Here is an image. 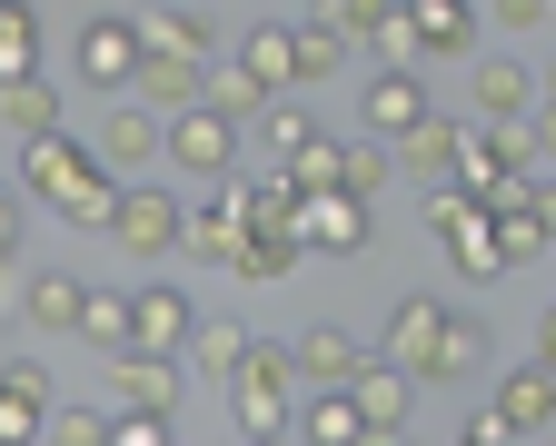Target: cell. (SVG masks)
I'll list each match as a JSON object with an SVG mask.
<instances>
[{"mask_svg":"<svg viewBox=\"0 0 556 446\" xmlns=\"http://www.w3.org/2000/svg\"><path fill=\"white\" fill-rule=\"evenodd\" d=\"M139 60H150V21H129V11H90L80 30H70L80 90H139Z\"/></svg>","mask_w":556,"mask_h":446,"instance_id":"cell-4","label":"cell"},{"mask_svg":"<svg viewBox=\"0 0 556 446\" xmlns=\"http://www.w3.org/2000/svg\"><path fill=\"white\" fill-rule=\"evenodd\" d=\"M358 110H368V129H378V139H407L438 100H428V80H417L407 60H378V69H368V90H358Z\"/></svg>","mask_w":556,"mask_h":446,"instance_id":"cell-13","label":"cell"},{"mask_svg":"<svg viewBox=\"0 0 556 446\" xmlns=\"http://www.w3.org/2000/svg\"><path fill=\"white\" fill-rule=\"evenodd\" d=\"M30 69H40V11L0 0V80H30Z\"/></svg>","mask_w":556,"mask_h":446,"instance_id":"cell-33","label":"cell"},{"mask_svg":"<svg viewBox=\"0 0 556 446\" xmlns=\"http://www.w3.org/2000/svg\"><path fill=\"white\" fill-rule=\"evenodd\" d=\"M110 239H119L139 268H160V258L189 249V208H179L169 189H150V179H129V189H119V218H110Z\"/></svg>","mask_w":556,"mask_h":446,"instance_id":"cell-6","label":"cell"},{"mask_svg":"<svg viewBox=\"0 0 556 446\" xmlns=\"http://www.w3.org/2000/svg\"><path fill=\"white\" fill-rule=\"evenodd\" d=\"M208 69H219V60L150 50V60H139V100H150V110H189V100H208Z\"/></svg>","mask_w":556,"mask_h":446,"instance_id":"cell-21","label":"cell"},{"mask_svg":"<svg viewBox=\"0 0 556 446\" xmlns=\"http://www.w3.org/2000/svg\"><path fill=\"white\" fill-rule=\"evenodd\" d=\"M299 436H308V446H358V436H368V417H358V397H348V387H308Z\"/></svg>","mask_w":556,"mask_h":446,"instance_id":"cell-26","label":"cell"},{"mask_svg":"<svg viewBox=\"0 0 556 446\" xmlns=\"http://www.w3.org/2000/svg\"><path fill=\"white\" fill-rule=\"evenodd\" d=\"M546 0H486V30H536Z\"/></svg>","mask_w":556,"mask_h":446,"instance_id":"cell-40","label":"cell"},{"mask_svg":"<svg viewBox=\"0 0 556 446\" xmlns=\"http://www.w3.org/2000/svg\"><path fill=\"white\" fill-rule=\"evenodd\" d=\"M258 139H268V160H278V169H289V160H299V149L318 139V110H299L289 90H278V100L258 110Z\"/></svg>","mask_w":556,"mask_h":446,"instance_id":"cell-34","label":"cell"},{"mask_svg":"<svg viewBox=\"0 0 556 446\" xmlns=\"http://www.w3.org/2000/svg\"><path fill=\"white\" fill-rule=\"evenodd\" d=\"M0 119H11V139H50L60 129V90L40 80V69L30 80H0Z\"/></svg>","mask_w":556,"mask_h":446,"instance_id":"cell-28","label":"cell"},{"mask_svg":"<svg viewBox=\"0 0 556 446\" xmlns=\"http://www.w3.org/2000/svg\"><path fill=\"white\" fill-rule=\"evenodd\" d=\"M497 239H507V268H527L536 249H556V239L536 229V208H507V218H497Z\"/></svg>","mask_w":556,"mask_h":446,"instance_id":"cell-39","label":"cell"},{"mask_svg":"<svg viewBox=\"0 0 556 446\" xmlns=\"http://www.w3.org/2000/svg\"><path fill=\"white\" fill-rule=\"evenodd\" d=\"M80 347H100V357H129V347H139V288H90Z\"/></svg>","mask_w":556,"mask_h":446,"instance_id":"cell-24","label":"cell"},{"mask_svg":"<svg viewBox=\"0 0 556 446\" xmlns=\"http://www.w3.org/2000/svg\"><path fill=\"white\" fill-rule=\"evenodd\" d=\"M239 60L258 69L268 90H299V30H289V21H249V30H239Z\"/></svg>","mask_w":556,"mask_h":446,"instance_id":"cell-25","label":"cell"},{"mask_svg":"<svg viewBox=\"0 0 556 446\" xmlns=\"http://www.w3.org/2000/svg\"><path fill=\"white\" fill-rule=\"evenodd\" d=\"M299 229H308V249H318V258H358V249H368V199L348 189V179H338V189H308Z\"/></svg>","mask_w":556,"mask_h":446,"instance_id":"cell-15","label":"cell"},{"mask_svg":"<svg viewBox=\"0 0 556 446\" xmlns=\"http://www.w3.org/2000/svg\"><path fill=\"white\" fill-rule=\"evenodd\" d=\"M199 328H208V318H199V297H189L179 278H139V347H169V357H179Z\"/></svg>","mask_w":556,"mask_h":446,"instance_id":"cell-18","label":"cell"},{"mask_svg":"<svg viewBox=\"0 0 556 446\" xmlns=\"http://www.w3.org/2000/svg\"><path fill=\"white\" fill-rule=\"evenodd\" d=\"M438 328H447V297H428V288H407L397 308H388V337H378V347H388V357H417V347H428Z\"/></svg>","mask_w":556,"mask_h":446,"instance_id":"cell-30","label":"cell"},{"mask_svg":"<svg viewBox=\"0 0 556 446\" xmlns=\"http://www.w3.org/2000/svg\"><path fill=\"white\" fill-rule=\"evenodd\" d=\"M348 397H358L368 436L388 446V436L407 426V397H417V367H407V357H388V347H368V367H358V378H348Z\"/></svg>","mask_w":556,"mask_h":446,"instance_id":"cell-9","label":"cell"},{"mask_svg":"<svg viewBox=\"0 0 556 446\" xmlns=\"http://www.w3.org/2000/svg\"><path fill=\"white\" fill-rule=\"evenodd\" d=\"M100 160L119 169V179H150V160H169V119L139 100V110H110L100 119Z\"/></svg>","mask_w":556,"mask_h":446,"instance_id":"cell-17","label":"cell"},{"mask_svg":"<svg viewBox=\"0 0 556 446\" xmlns=\"http://www.w3.org/2000/svg\"><path fill=\"white\" fill-rule=\"evenodd\" d=\"M299 258H318V249H308V229H249V258H239V278H249V288H278Z\"/></svg>","mask_w":556,"mask_h":446,"instance_id":"cell-29","label":"cell"},{"mask_svg":"<svg viewBox=\"0 0 556 446\" xmlns=\"http://www.w3.org/2000/svg\"><path fill=\"white\" fill-rule=\"evenodd\" d=\"M428 229H438V249H447V268H457L467 288H497V278H507L497 208H486L467 179H438V189H428Z\"/></svg>","mask_w":556,"mask_h":446,"instance_id":"cell-2","label":"cell"},{"mask_svg":"<svg viewBox=\"0 0 556 446\" xmlns=\"http://www.w3.org/2000/svg\"><path fill=\"white\" fill-rule=\"evenodd\" d=\"M497 417H507L517 436H546V426H556V367H546V357H527V367H507V378H497Z\"/></svg>","mask_w":556,"mask_h":446,"instance_id":"cell-19","label":"cell"},{"mask_svg":"<svg viewBox=\"0 0 556 446\" xmlns=\"http://www.w3.org/2000/svg\"><path fill=\"white\" fill-rule=\"evenodd\" d=\"M40 208H60L70 229H100L110 239V218H119V169L100 160V139H70V129H50V139H21V169H11Z\"/></svg>","mask_w":556,"mask_h":446,"instance_id":"cell-1","label":"cell"},{"mask_svg":"<svg viewBox=\"0 0 556 446\" xmlns=\"http://www.w3.org/2000/svg\"><path fill=\"white\" fill-rule=\"evenodd\" d=\"M239 110H219V100H189V110H169V169L179 179H229L239 169Z\"/></svg>","mask_w":556,"mask_h":446,"instance_id":"cell-5","label":"cell"},{"mask_svg":"<svg viewBox=\"0 0 556 446\" xmlns=\"http://www.w3.org/2000/svg\"><path fill=\"white\" fill-rule=\"evenodd\" d=\"M21 318H30V337H80L90 278H80V268H30V278H21Z\"/></svg>","mask_w":556,"mask_h":446,"instance_id":"cell-10","label":"cell"},{"mask_svg":"<svg viewBox=\"0 0 556 446\" xmlns=\"http://www.w3.org/2000/svg\"><path fill=\"white\" fill-rule=\"evenodd\" d=\"M289 179H299V189H338V179H348V149H338V139L318 129V139L299 149V160H289Z\"/></svg>","mask_w":556,"mask_h":446,"instance_id":"cell-36","label":"cell"},{"mask_svg":"<svg viewBox=\"0 0 556 446\" xmlns=\"http://www.w3.org/2000/svg\"><path fill=\"white\" fill-rule=\"evenodd\" d=\"M208 100H219V110H239V119H258V110H268L278 90L258 80V69H249V60H219V69H208Z\"/></svg>","mask_w":556,"mask_h":446,"instance_id":"cell-35","label":"cell"},{"mask_svg":"<svg viewBox=\"0 0 556 446\" xmlns=\"http://www.w3.org/2000/svg\"><path fill=\"white\" fill-rule=\"evenodd\" d=\"M299 347H249V367L219 387L229 397V426L239 436H299Z\"/></svg>","mask_w":556,"mask_h":446,"instance_id":"cell-3","label":"cell"},{"mask_svg":"<svg viewBox=\"0 0 556 446\" xmlns=\"http://www.w3.org/2000/svg\"><path fill=\"white\" fill-rule=\"evenodd\" d=\"M536 160H556V100L536 110Z\"/></svg>","mask_w":556,"mask_h":446,"instance_id":"cell-43","label":"cell"},{"mask_svg":"<svg viewBox=\"0 0 556 446\" xmlns=\"http://www.w3.org/2000/svg\"><path fill=\"white\" fill-rule=\"evenodd\" d=\"M289 347H299V378H308V387H348V378L368 367V347L348 337V328H328V318H318V328H299Z\"/></svg>","mask_w":556,"mask_h":446,"instance_id":"cell-23","label":"cell"},{"mask_svg":"<svg viewBox=\"0 0 556 446\" xmlns=\"http://www.w3.org/2000/svg\"><path fill=\"white\" fill-rule=\"evenodd\" d=\"M486 347H497V337H486V318H457V308H447V328L417 347L407 367H417V387H467L477 367H486Z\"/></svg>","mask_w":556,"mask_h":446,"instance_id":"cell-12","label":"cell"},{"mask_svg":"<svg viewBox=\"0 0 556 446\" xmlns=\"http://www.w3.org/2000/svg\"><path fill=\"white\" fill-rule=\"evenodd\" d=\"M527 208H536V229H546V239H556V179H546V169H536V179H527Z\"/></svg>","mask_w":556,"mask_h":446,"instance_id":"cell-42","label":"cell"},{"mask_svg":"<svg viewBox=\"0 0 556 446\" xmlns=\"http://www.w3.org/2000/svg\"><path fill=\"white\" fill-rule=\"evenodd\" d=\"M546 100H556V50H546Z\"/></svg>","mask_w":556,"mask_h":446,"instance_id":"cell-45","label":"cell"},{"mask_svg":"<svg viewBox=\"0 0 556 446\" xmlns=\"http://www.w3.org/2000/svg\"><path fill=\"white\" fill-rule=\"evenodd\" d=\"M467 100H477L467 119H527L536 110V69L527 60H477L467 69Z\"/></svg>","mask_w":556,"mask_h":446,"instance_id":"cell-20","label":"cell"},{"mask_svg":"<svg viewBox=\"0 0 556 446\" xmlns=\"http://www.w3.org/2000/svg\"><path fill=\"white\" fill-rule=\"evenodd\" d=\"M50 446H119V417H100V407H60V417H50Z\"/></svg>","mask_w":556,"mask_h":446,"instance_id":"cell-37","label":"cell"},{"mask_svg":"<svg viewBox=\"0 0 556 446\" xmlns=\"http://www.w3.org/2000/svg\"><path fill=\"white\" fill-rule=\"evenodd\" d=\"M348 50H358V40H348V21H338V11H328V21H308V30H299V90L338 80V69H348Z\"/></svg>","mask_w":556,"mask_h":446,"instance_id":"cell-32","label":"cell"},{"mask_svg":"<svg viewBox=\"0 0 556 446\" xmlns=\"http://www.w3.org/2000/svg\"><path fill=\"white\" fill-rule=\"evenodd\" d=\"M249 347H258V337H249L239 318H208V328L189 337V367H199V378H208V387H229V378H239V367H249Z\"/></svg>","mask_w":556,"mask_h":446,"instance_id":"cell-27","label":"cell"},{"mask_svg":"<svg viewBox=\"0 0 556 446\" xmlns=\"http://www.w3.org/2000/svg\"><path fill=\"white\" fill-rule=\"evenodd\" d=\"M50 357L40 347H11V367H0V436H50Z\"/></svg>","mask_w":556,"mask_h":446,"instance_id":"cell-11","label":"cell"},{"mask_svg":"<svg viewBox=\"0 0 556 446\" xmlns=\"http://www.w3.org/2000/svg\"><path fill=\"white\" fill-rule=\"evenodd\" d=\"M388 149H397V139H378V129L348 149V189H358V199H378V189H388Z\"/></svg>","mask_w":556,"mask_h":446,"instance_id":"cell-38","label":"cell"},{"mask_svg":"<svg viewBox=\"0 0 556 446\" xmlns=\"http://www.w3.org/2000/svg\"><path fill=\"white\" fill-rule=\"evenodd\" d=\"M507 436H517V426H507L497 407H486V417H467V426H457V446H507Z\"/></svg>","mask_w":556,"mask_h":446,"instance_id":"cell-41","label":"cell"},{"mask_svg":"<svg viewBox=\"0 0 556 446\" xmlns=\"http://www.w3.org/2000/svg\"><path fill=\"white\" fill-rule=\"evenodd\" d=\"M486 30V0H407V40L417 60H467Z\"/></svg>","mask_w":556,"mask_h":446,"instance_id":"cell-16","label":"cell"},{"mask_svg":"<svg viewBox=\"0 0 556 446\" xmlns=\"http://www.w3.org/2000/svg\"><path fill=\"white\" fill-rule=\"evenodd\" d=\"M328 11L348 21V40H358V50H378V60H417V40H407V0H328Z\"/></svg>","mask_w":556,"mask_h":446,"instance_id":"cell-22","label":"cell"},{"mask_svg":"<svg viewBox=\"0 0 556 446\" xmlns=\"http://www.w3.org/2000/svg\"><path fill=\"white\" fill-rule=\"evenodd\" d=\"M150 50H189V60H219V21L189 11V0H169V11H150Z\"/></svg>","mask_w":556,"mask_h":446,"instance_id":"cell-31","label":"cell"},{"mask_svg":"<svg viewBox=\"0 0 556 446\" xmlns=\"http://www.w3.org/2000/svg\"><path fill=\"white\" fill-rule=\"evenodd\" d=\"M110 397H119V407L179 417V407H189V367H179L169 347H129V357H110Z\"/></svg>","mask_w":556,"mask_h":446,"instance_id":"cell-8","label":"cell"},{"mask_svg":"<svg viewBox=\"0 0 556 446\" xmlns=\"http://www.w3.org/2000/svg\"><path fill=\"white\" fill-rule=\"evenodd\" d=\"M536 357H546V367H556V308H546V318H536Z\"/></svg>","mask_w":556,"mask_h":446,"instance_id":"cell-44","label":"cell"},{"mask_svg":"<svg viewBox=\"0 0 556 446\" xmlns=\"http://www.w3.org/2000/svg\"><path fill=\"white\" fill-rule=\"evenodd\" d=\"M189 258L239 278V258H249V189L239 179H208V199L189 208Z\"/></svg>","mask_w":556,"mask_h":446,"instance_id":"cell-7","label":"cell"},{"mask_svg":"<svg viewBox=\"0 0 556 446\" xmlns=\"http://www.w3.org/2000/svg\"><path fill=\"white\" fill-rule=\"evenodd\" d=\"M467 129H477V119H447V110H428V119H417V129L397 139V169H407L417 189L457 179V169H467Z\"/></svg>","mask_w":556,"mask_h":446,"instance_id":"cell-14","label":"cell"}]
</instances>
